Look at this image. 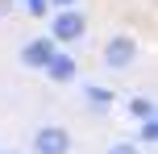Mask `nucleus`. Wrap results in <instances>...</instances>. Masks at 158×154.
Returning a JSON list of instances; mask_svg holds the SVG:
<instances>
[{
    "label": "nucleus",
    "mask_w": 158,
    "mask_h": 154,
    "mask_svg": "<svg viewBox=\"0 0 158 154\" xmlns=\"http://www.w3.org/2000/svg\"><path fill=\"white\" fill-rule=\"evenodd\" d=\"M46 21H50L46 38L54 42L58 50H63V46H71V42H79V38L87 33V17L79 13V8H58V13H50Z\"/></svg>",
    "instance_id": "f257e3e1"
},
{
    "label": "nucleus",
    "mask_w": 158,
    "mask_h": 154,
    "mask_svg": "<svg viewBox=\"0 0 158 154\" xmlns=\"http://www.w3.org/2000/svg\"><path fill=\"white\" fill-rule=\"evenodd\" d=\"M104 67L108 71H125V67L137 63V38H129V33H117V38H108V46L100 50Z\"/></svg>",
    "instance_id": "f03ea898"
},
{
    "label": "nucleus",
    "mask_w": 158,
    "mask_h": 154,
    "mask_svg": "<svg viewBox=\"0 0 158 154\" xmlns=\"http://www.w3.org/2000/svg\"><path fill=\"white\" fill-rule=\"evenodd\" d=\"M71 150V133L63 125H42L33 133V154H67Z\"/></svg>",
    "instance_id": "7ed1b4c3"
},
{
    "label": "nucleus",
    "mask_w": 158,
    "mask_h": 154,
    "mask_svg": "<svg viewBox=\"0 0 158 154\" xmlns=\"http://www.w3.org/2000/svg\"><path fill=\"white\" fill-rule=\"evenodd\" d=\"M54 50H58V46L46 38V33H42V38H29V42L21 46V67H29V71H46V63L54 58Z\"/></svg>",
    "instance_id": "20e7f679"
},
{
    "label": "nucleus",
    "mask_w": 158,
    "mask_h": 154,
    "mask_svg": "<svg viewBox=\"0 0 158 154\" xmlns=\"http://www.w3.org/2000/svg\"><path fill=\"white\" fill-rule=\"evenodd\" d=\"M75 75H79V63L67 54V50H54V58L46 63V79L50 83H71Z\"/></svg>",
    "instance_id": "39448f33"
},
{
    "label": "nucleus",
    "mask_w": 158,
    "mask_h": 154,
    "mask_svg": "<svg viewBox=\"0 0 158 154\" xmlns=\"http://www.w3.org/2000/svg\"><path fill=\"white\" fill-rule=\"evenodd\" d=\"M83 100L96 108V113H104V108H112L117 96H112V88H104V83H87V88H83Z\"/></svg>",
    "instance_id": "423d86ee"
},
{
    "label": "nucleus",
    "mask_w": 158,
    "mask_h": 154,
    "mask_svg": "<svg viewBox=\"0 0 158 154\" xmlns=\"http://www.w3.org/2000/svg\"><path fill=\"white\" fill-rule=\"evenodd\" d=\"M129 117L133 121H154V100L150 96H129Z\"/></svg>",
    "instance_id": "0eeeda50"
},
{
    "label": "nucleus",
    "mask_w": 158,
    "mask_h": 154,
    "mask_svg": "<svg viewBox=\"0 0 158 154\" xmlns=\"http://www.w3.org/2000/svg\"><path fill=\"white\" fill-rule=\"evenodd\" d=\"M158 142V125L154 121H142V129H137V146H154Z\"/></svg>",
    "instance_id": "6e6552de"
},
{
    "label": "nucleus",
    "mask_w": 158,
    "mask_h": 154,
    "mask_svg": "<svg viewBox=\"0 0 158 154\" xmlns=\"http://www.w3.org/2000/svg\"><path fill=\"white\" fill-rule=\"evenodd\" d=\"M21 4H25L29 17H50V4H46V0H21Z\"/></svg>",
    "instance_id": "1a4fd4ad"
},
{
    "label": "nucleus",
    "mask_w": 158,
    "mask_h": 154,
    "mask_svg": "<svg viewBox=\"0 0 158 154\" xmlns=\"http://www.w3.org/2000/svg\"><path fill=\"white\" fill-rule=\"evenodd\" d=\"M108 154H142V146H137V142H112Z\"/></svg>",
    "instance_id": "9d476101"
},
{
    "label": "nucleus",
    "mask_w": 158,
    "mask_h": 154,
    "mask_svg": "<svg viewBox=\"0 0 158 154\" xmlns=\"http://www.w3.org/2000/svg\"><path fill=\"white\" fill-rule=\"evenodd\" d=\"M46 4H50V13H58V8H75L79 0H46Z\"/></svg>",
    "instance_id": "9b49d317"
},
{
    "label": "nucleus",
    "mask_w": 158,
    "mask_h": 154,
    "mask_svg": "<svg viewBox=\"0 0 158 154\" xmlns=\"http://www.w3.org/2000/svg\"><path fill=\"white\" fill-rule=\"evenodd\" d=\"M13 13V0H0V17H8Z\"/></svg>",
    "instance_id": "f8f14e48"
},
{
    "label": "nucleus",
    "mask_w": 158,
    "mask_h": 154,
    "mask_svg": "<svg viewBox=\"0 0 158 154\" xmlns=\"http://www.w3.org/2000/svg\"><path fill=\"white\" fill-rule=\"evenodd\" d=\"M0 154H25V150H0Z\"/></svg>",
    "instance_id": "ddd939ff"
}]
</instances>
